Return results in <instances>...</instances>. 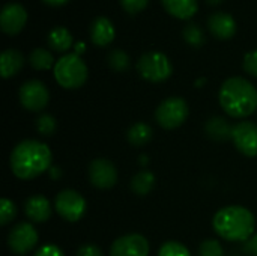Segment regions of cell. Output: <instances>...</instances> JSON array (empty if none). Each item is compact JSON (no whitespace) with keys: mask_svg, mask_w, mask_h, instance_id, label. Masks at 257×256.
Returning a JSON list of instances; mask_svg holds the SVG:
<instances>
[{"mask_svg":"<svg viewBox=\"0 0 257 256\" xmlns=\"http://www.w3.org/2000/svg\"><path fill=\"white\" fill-rule=\"evenodd\" d=\"M51 151L39 142L26 139L21 140L11 152L9 164L12 174L20 180H33L51 167Z\"/></svg>","mask_w":257,"mask_h":256,"instance_id":"obj_1","label":"cell"},{"mask_svg":"<svg viewBox=\"0 0 257 256\" xmlns=\"http://www.w3.org/2000/svg\"><path fill=\"white\" fill-rule=\"evenodd\" d=\"M140 164H148V157L146 155H142L140 157Z\"/></svg>","mask_w":257,"mask_h":256,"instance_id":"obj_38","label":"cell"},{"mask_svg":"<svg viewBox=\"0 0 257 256\" xmlns=\"http://www.w3.org/2000/svg\"><path fill=\"white\" fill-rule=\"evenodd\" d=\"M17 216V207L11 199L3 198L0 201V225H8L11 223Z\"/></svg>","mask_w":257,"mask_h":256,"instance_id":"obj_28","label":"cell"},{"mask_svg":"<svg viewBox=\"0 0 257 256\" xmlns=\"http://www.w3.org/2000/svg\"><path fill=\"white\" fill-rule=\"evenodd\" d=\"M29 63L33 69H38V71H45V69H50L53 65H56L53 54L45 48L32 50V53L29 54Z\"/></svg>","mask_w":257,"mask_h":256,"instance_id":"obj_23","label":"cell"},{"mask_svg":"<svg viewBox=\"0 0 257 256\" xmlns=\"http://www.w3.org/2000/svg\"><path fill=\"white\" fill-rule=\"evenodd\" d=\"M149 243L140 234H126L114 240L110 247V256H148Z\"/></svg>","mask_w":257,"mask_h":256,"instance_id":"obj_12","label":"cell"},{"mask_svg":"<svg viewBox=\"0 0 257 256\" xmlns=\"http://www.w3.org/2000/svg\"><path fill=\"white\" fill-rule=\"evenodd\" d=\"M188 118V104L181 97H169L160 103L155 110L157 122L166 130L181 127Z\"/></svg>","mask_w":257,"mask_h":256,"instance_id":"obj_6","label":"cell"},{"mask_svg":"<svg viewBox=\"0 0 257 256\" xmlns=\"http://www.w3.org/2000/svg\"><path fill=\"white\" fill-rule=\"evenodd\" d=\"M42 2L48 6H62V5L68 3L69 0H42Z\"/></svg>","mask_w":257,"mask_h":256,"instance_id":"obj_36","label":"cell"},{"mask_svg":"<svg viewBox=\"0 0 257 256\" xmlns=\"http://www.w3.org/2000/svg\"><path fill=\"white\" fill-rule=\"evenodd\" d=\"M164 9L175 18L190 20L199 9L197 0H161Z\"/></svg>","mask_w":257,"mask_h":256,"instance_id":"obj_19","label":"cell"},{"mask_svg":"<svg viewBox=\"0 0 257 256\" xmlns=\"http://www.w3.org/2000/svg\"><path fill=\"white\" fill-rule=\"evenodd\" d=\"M203 83H206V80H205V78H200V80L197 81V86H200V84H203Z\"/></svg>","mask_w":257,"mask_h":256,"instance_id":"obj_40","label":"cell"},{"mask_svg":"<svg viewBox=\"0 0 257 256\" xmlns=\"http://www.w3.org/2000/svg\"><path fill=\"white\" fill-rule=\"evenodd\" d=\"M48 174H50V177L53 178V180H57V178H60L62 177V172H60V169L59 167H50V170H48Z\"/></svg>","mask_w":257,"mask_h":256,"instance_id":"obj_35","label":"cell"},{"mask_svg":"<svg viewBox=\"0 0 257 256\" xmlns=\"http://www.w3.org/2000/svg\"><path fill=\"white\" fill-rule=\"evenodd\" d=\"M218 100L232 118H247L257 110V89L244 77H230L220 88Z\"/></svg>","mask_w":257,"mask_h":256,"instance_id":"obj_3","label":"cell"},{"mask_svg":"<svg viewBox=\"0 0 257 256\" xmlns=\"http://www.w3.org/2000/svg\"><path fill=\"white\" fill-rule=\"evenodd\" d=\"M244 69L250 75L257 77V50H253L245 54L244 57Z\"/></svg>","mask_w":257,"mask_h":256,"instance_id":"obj_31","label":"cell"},{"mask_svg":"<svg viewBox=\"0 0 257 256\" xmlns=\"http://www.w3.org/2000/svg\"><path fill=\"white\" fill-rule=\"evenodd\" d=\"M199 256H224V249L217 240H205L199 247Z\"/></svg>","mask_w":257,"mask_h":256,"instance_id":"obj_29","label":"cell"},{"mask_svg":"<svg viewBox=\"0 0 257 256\" xmlns=\"http://www.w3.org/2000/svg\"><path fill=\"white\" fill-rule=\"evenodd\" d=\"M18 98L21 106L29 112H41L50 101L48 88L39 80H27L20 86Z\"/></svg>","mask_w":257,"mask_h":256,"instance_id":"obj_8","label":"cell"},{"mask_svg":"<svg viewBox=\"0 0 257 256\" xmlns=\"http://www.w3.org/2000/svg\"><path fill=\"white\" fill-rule=\"evenodd\" d=\"M208 29L217 39H230L236 33V21L227 12H214L208 18Z\"/></svg>","mask_w":257,"mask_h":256,"instance_id":"obj_14","label":"cell"},{"mask_svg":"<svg viewBox=\"0 0 257 256\" xmlns=\"http://www.w3.org/2000/svg\"><path fill=\"white\" fill-rule=\"evenodd\" d=\"M137 71L142 78L151 83L166 81L173 71L170 59L161 51H148L137 60Z\"/></svg>","mask_w":257,"mask_h":256,"instance_id":"obj_5","label":"cell"},{"mask_svg":"<svg viewBox=\"0 0 257 256\" xmlns=\"http://www.w3.org/2000/svg\"><path fill=\"white\" fill-rule=\"evenodd\" d=\"M119 2L128 14H137L143 11L149 3V0H119Z\"/></svg>","mask_w":257,"mask_h":256,"instance_id":"obj_30","label":"cell"},{"mask_svg":"<svg viewBox=\"0 0 257 256\" xmlns=\"http://www.w3.org/2000/svg\"><path fill=\"white\" fill-rule=\"evenodd\" d=\"M244 249H245V252H247L248 255L257 256V232L248 240V241H245Z\"/></svg>","mask_w":257,"mask_h":256,"instance_id":"obj_34","label":"cell"},{"mask_svg":"<svg viewBox=\"0 0 257 256\" xmlns=\"http://www.w3.org/2000/svg\"><path fill=\"white\" fill-rule=\"evenodd\" d=\"M232 131H233V127L223 116H212L205 124L206 136L215 142H226L229 139L232 140Z\"/></svg>","mask_w":257,"mask_h":256,"instance_id":"obj_18","label":"cell"},{"mask_svg":"<svg viewBox=\"0 0 257 256\" xmlns=\"http://www.w3.org/2000/svg\"><path fill=\"white\" fill-rule=\"evenodd\" d=\"M158 256H191L190 250L179 241H166L158 250Z\"/></svg>","mask_w":257,"mask_h":256,"instance_id":"obj_27","label":"cell"},{"mask_svg":"<svg viewBox=\"0 0 257 256\" xmlns=\"http://www.w3.org/2000/svg\"><path fill=\"white\" fill-rule=\"evenodd\" d=\"M84 50H86V45H84L83 42H78V44L75 45V54H78V56H80Z\"/></svg>","mask_w":257,"mask_h":256,"instance_id":"obj_37","label":"cell"},{"mask_svg":"<svg viewBox=\"0 0 257 256\" xmlns=\"http://www.w3.org/2000/svg\"><path fill=\"white\" fill-rule=\"evenodd\" d=\"M27 23V11L20 3H6L0 12V27L9 35H18Z\"/></svg>","mask_w":257,"mask_h":256,"instance_id":"obj_13","label":"cell"},{"mask_svg":"<svg viewBox=\"0 0 257 256\" xmlns=\"http://www.w3.org/2000/svg\"><path fill=\"white\" fill-rule=\"evenodd\" d=\"M33 256H65V255H63V252H62L57 246H54V244H45V246L39 247V249H38V252H36Z\"/></svg>","mask_w":257,"mask_h":256,"instance_id":"obj_33","label":"cell"},{"mask_svg":"<svg viewBox=\"0 0 257 256\" xmlns=\"http://www.w3.org/2000/svg\"><path fill=\"white\" fill-rule=\"evenodd\" d=\"M77 256H104L102 250L95 246V244H83L78 250H77Z\"/></svg>","mask_w":257,"mask_h":256,"instance_id":"obj_32","label":"cell"},{"mask_svg":"<svg viewBox=\"0 0 257 256\" xmlns=\"http://www.w3.org/2000/svg\"><path fill=\"white\" fill-rule=\"evenodd\" d=\"M38 232L32 223L21 222L15 225L8 235V246L15 255H26L38 244Z\"/></svg>","mask_w":257,"mask_h":256,"instance_id":"obj_9","label":"cell"},{"mask_svg":"<svg viewBox=\"0 0 257 256\" xmlns=\"http://www.w3.org/2000/svg\"><path fill=\"white\" fill-rule=\"evenodd\" d=\"M36 130H38V133L41 134V136H44V137H50V136H53L54 134V131H56V128H57V122H56V119L51 116V115H48V113H42V115H39L38 116V119H36Z\"/></svg>","mask_w":257,"mask_h":256,"instance_id":"obj_26","label":"cell"},{"mask_svg":"<svg viewBox=\"0 0 257 256\" xmlns=\"http://www.w3.org/2000/svg\"><path fill=\"white\" fill-rule=\"evenodd\" d=\"M206 2H208L209 5H214V6H215V5H220L223 0H206Z\"/></svg>","mask_w":257,"mask_h":256,"instance_id":"obj_39","label":"cell"},{"mask_svg":"<svg viewBox=\"0 0 257 256\" xmlns=\"http://www.w3.org/2000/svg\"><path fill=\"white\" fill-rule=\"evenodd\" d=\"M217 235L233 243H245L254 235L256 220L253 213L241 205H229L218 210L212 219Z\"/></svg>","mask_w":257,"mask_h":256,"instance_id":"obj_2","label":"cell"},{"mask_svg":"<svg viewBox=\"0 0 257 256\" xmlns=\"http://www.w3.org/2000/svg\"><path fill=\"white\" fill-rule=\"evenodd\" d=\"M89 181L96 189H111L117 183V169L110 160L96 158L89 164Z\"/></svg>","mask_w":257,"mask_h":256,"instance_id":"obj_11","label":"cell"},{"mask_svg":"<svg viewBox=\"0 0 257 256\" xmlns=\"http://www.w3.org/2000/svg\"><path fill=\"white\" fill-rule=\"evenodd\" d=\"M24 66V56L21 51L8 48L0 54V71L3 78H11L17 75Z\"/></svg>","mask_w":257,"mask_h":256,"instance_id":"obj_17","label":"cell"},{"mask_svg":"<svg viewBox=\"0 0 257 256\" xmlns=\"http://www.w3.org/2000/svg\"><path fill=\"white\" fill-rule=\"evenodd\" d=\"M47 42H48V47L51 50L57 51V53H65L74 45V39H72L71 32L66 27H62V26L53 27L48 32Z\"/></svg>","mask_w":257,"mask_h":256,"instance_id":"obj_20","label":"cell"},{"mask_svg":"<svg viewBox=\"0 0 257 256\" xmlns=\"http://www.w3.org/2000/svg\"><path fill=\"white\" fill-rule=\"evenodd\" d=\"M182 36H184V39H185V42L188 45L196 47V48L202 47L205 44V39H206L205 33H203V29L196 23H188L182 30Z\"/></svg>","mask_w":257,"mask_h":256,"instance_id":"obj_25","label":"cell"},{"mask_svg":"<svg viewBox=\"0 0 257 256\" xmlns=\"http://www.w3.org/2000/svg\"><path fill=\"white\" fill-rule=\"evenodd\" d=\"M116 35L113 23L107 17H96L90 24V41L98 47H107Z\"/></svg>","mask_w":257,"mask_h":256,"instance_id":"obj_16","label":"cell"},{"mask_svg":"<svg viewBox=\"0 0 257 256\" xmlns=\"http://www.w3.org/2000/svg\"><path fill=\"white\" fill-rule=\"evenodd\" d=\"M152 136H154L152 128L148 124H145V122H136L126 131L128 143L136 146V148H142V146L148 145L151 142Z\"/></svg>","mask_w":257,"mask_h":256,"instance_id":"obj_21","label":"cell"},{"mask_svg":"<svg viewBox=\"0 0 257 256\" xmlns=\"http://www.w3.org/2000/svg\"><path fill=\"white\" fill-rule=\"evenodd\" d=\"M107 63H108V66L113 71H116V72H125L131 66V59H130V56H128L126 51H123L120 48H114V50H111L108 53Z\"/></svg>","mask_w":257,"mask_h":256,"instance_id":"obj_24","label":"cell"},{"mask_svg":"<svg viewBox=\"0 0 257 256\" xmlns=\"http://www.w3.org/2000/svg\"><path fill=\"white\" fill-rule=\"evenodd\" d=\"M232 142L235 143L236 149L247 155L256 157L257 155V125L251 121H241L233 125L232 131Z\"/></svg>","mask_w":257,"mask_h":256,"instance_id":"obj_10","label":"cell"},{"mask_svg":"<svg viewBox=\"0 0 257 256\" xmlns=\"http://www.w3.org/2000/svg\"><path fill=\"white\" fill-rule=\"evenodd\" d=\"M131 190L137 195V196H146L149 195L154 187H155V175L151 172V170H140L137 172L133 180H131V184H130Z\"/></svg>","mask_w":257,"mask_h":256,"instance_id":"obj_22","label":"cell"},{"mask_svg":"<svg viewBox=\"0 0 257 256\" xmlns=\"http://www.w3.org/2000/svg\"><path fill=\"white\" fill-rule=\"evenodd\" d=\"M87 66L84 60L72 53L62 56L54 65V78L65 89H78L87 80Z\"/></svg>","mask_w":257,"mask_h":256,"instance_id":"obj_4","label":"cell"},{"mask_svg":"<svg viewBox=\"0 0 257 256\" xmlns=\"http://www.w3.org/2000/svg\"><path fill=\"white\" fill-rule=\"evenodd\" d=\"M54 208L66 222H78L86 213V199L78 192L66 189L57 193Z\"/></svg>","mask_w":257,"mask_h":256,"instance_id":"obj_7","label":"cell"},{"mask_svg":"<svg viewBox=\"0 0 257 256\" xmlns=\"http://www.w3.org/2000/svg\"><path fill=\"white\" fill-rule=\"evenodd\" d=\"M24 213L27 219L35 223H44L51 217L50 201L42 195H32L24 202Z\"/></svg>","mask_w":257,"mask_h":256,"instance_id":"obj_15","label":"cell"}]
</instances>
